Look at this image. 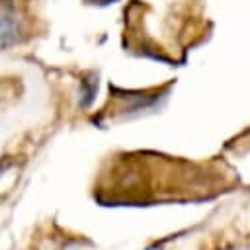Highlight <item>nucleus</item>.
<instances>
[{
    "label": "nucleus",
    "mask_w": 250,
    "mask_h": 250,
    "mask_svg": "<svg viewBox=\"0 0 250 250\" xmlns=\"http://www.w3.org/2000/svg\"><path fill=\"white\" fill-rule=\"evenodd\" d=\"M21 31V20L14 2L0 4V49L18 45Z\"/></svg>",
    "instance_id": "f257e3e1"
}]
</instances>
